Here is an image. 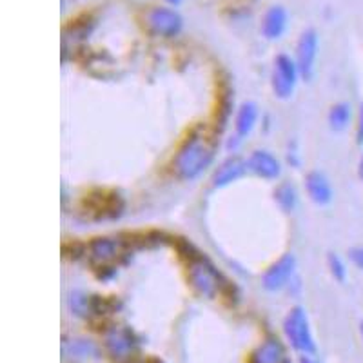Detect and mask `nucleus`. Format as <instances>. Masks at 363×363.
<instances>
[{"instance_id": "1", "label": "nucleus", "mask_w": 363, "mask_h": 363, "mask_svg": "<svg viewBox=\"0 0 363 363\" xmlns=\"http://www.w3.org/2000/svg\"><path fill=\"white\" fill-rule=\"evenodd\" d=\"M214 144L202 135H195L189 138L182 149L178 151L175 160V171L180 178L195 180L213 164Z\"/></svg>"}, {"instance_id": "2", "label": "nucleus", "mask_w": 363, "mask_h": 363, "mask_svg": "<svg viewBox=\"0 0 363 363\" xmlns=\"http://www.w3.org/2000/svg\"><path fill=\"white\" fill-rule=\"evenodd\" d=\"M283 331H285V336L290 345L300 350L302 355H314L316 352L311 324H309L307 314L302 307H295L293 311H289L285 321H283Z\"/></svg>"}, {"instance_id": "3", "label": "nucleus", "mask_w": 363, "mask_h": 363, "mask_svg": "<svg viewBox=\"0 0 363 363\" xmlns=\"http://www.w3.org/2000/svg\"><path fill=\"white\" fill-rule=\"evenodd\" d=\"M189 282L202 296L213 298L222 289V276L209 260L198 257L189 265Z\"/></svg>"}, {"instance_id": "4", "label": "nucleus", "mask_w": 363, "mask_h": 363, "mask_svg": "<svg viewBox=\"0 0 363 363\" xmlns=\"http://www.w3.org/2000/svg\"><path fill=\"white\" fill-rule=\"evenodd\" d=\"M300 69L295 59H290L289 55H278L274 60L273 69V91L278 99H289L293 97L298 84Z\"/></svg>"}, {"instance_id": "5", "label": "nucleus", "mask_w": 363, "mask_h": 363, "mask_svg": "<svg viewBox=\"0 0 363 363\" xmlns=\"http://www.w3.org/2000/svg\"><path fill=\"white\" fill-rule=\"evenodd\" d=\"M106 350L115 362L125 363L138 352V338L129 327H113L106 334Z\"/></svg>"}, {"instance_id": "6", "label": "nucleus", "mask_w": 363, "mask_h": 363, "mask_svg": "<svg viewBox=\"0 0 363 363\" xmlns=\"http://www.w3.org/2000/svg\"><path fill=\"white\" fill-rule=\"evenodd\" d=\"M147 26L156 37L173 39L184 27V18L175 9L154 8L147 13Z\"/></svg>"}, {"instance_id": "7", "label": "nucleus", "mask_w": 363, "mask_h": 363, "mask_svg": "<svg viewBox=\"0 0 363 363\" xmlns=\"http://www.w3.org/2000/svg\"><path fill=\"white\" fill-rule=\"evenodd\" d=\"M318 33L314 30H305L300 35V40L296 44V64H298L300 75L304 78H311L314 73V66H316L318 59Z\"/></svg>"}, {"instance_id": "8", "label": "nucleus", "mask_w": 363, "mask_h": 363, "mask_svg": "<svg viewBox=\"0 0 363 363\" xmlns=\"http://www.w3.org/2000/svg\"><path fill=\"white\" fill-rule=\"evenodd\" d=\"M125 252V244L120 238H94L87 247V257L99 267H106L118 260Z\"/></svg>"}, {"instance_id": "9", "label": "nucleus", "mask_w": 363, "mask_h": 363, "mask_svg": "<svg viewBox=\"0 0 363 363\" xmlns=\"http://www.w3.org/2000/svg\"><path fill=\"white\" fill-rule=\"evenodd\" d=\"M296 271V258L293 254H283L280 260L274 262L269 269L265 271L262 283L267 290H280L289 283Z\"/></svg>"}, {"instance_id": "10", "label": "nucleus", "mask_w": 363, "mask_h": 363, "mask_svg": "<svg viewBox=\"0 0 363 363\" xmlns=\"http://www.w3.org/2000/svg\"><path fill=\"white\" fill-rule=\"evenodd\" d=\"M247 169L264 180H276L282 173V164L269 151H254L247 160Z\"/></svg>"}, {"instance_id": "11", "label": "nucleus", "mask_w": 363, "mask_h": 363, "mask_svg": "<svg viewBox=\"0 0 363 363\" xmlns=\"http://www.w3.org/2000/svg\"><path fill=\"white\" fill-rule=\"evenodd\" d=\"M305 189H307L309 198L318 205L331 204L334 197L329 178L321 171H311L305 176Z\"/></svg>"}, {"instance_id": "12", "label": "nucleus", "mask_w": 363, "mask_h": 363, "mask_svg": "<svg viewBox=\"0 0 363 363\" xmlns=\"http://www.w3.org/2000/svg\"><path fill=\"white\" fill-rule=\"evenodd\" d=\"M251 363H290L287 358L285 347L278 338H269L257 347L252 352Z\"/></svg>"}, {"instance_id": "13", "label": "nucleus", "mask_w": 363, "mask_h": 363, "mask_svg": "<svg viewBox=\"0 0 363 363\" xmlns=\"http://www.w3.org/2000/svg\"><path fill=\"white\" fill-rule=\"evenodd\" d=\"M287 30V11L282 6H273L265 11L262 20V33L265 39L278 40Z\"/></svg>"}, {"instance_id": "14", "label": "nucleus", "mask_w": 363, "mask_h": 363, "mask_svg": "<svg viewBox=\"0 0 363 363\" xmlns=\"http://www.w3.org/2000/svg\"><path fill=\"white\" fill-rule=\"evenodd\" d=\"M69 309L73 311V314L80 318L104 314V298L86 295V293H73L71 298H69Z\"/></svg>"}, {"instance_id": "15", "label": "nucleus", "mask_w": 363, "mask_h": 363, "mask_svg": "<svg viewBox=\"0 0 363 363\" xmlns=\"http://www.w3.org/2000/svg\"><path fill=\"white\" fill-rule=\"evenodd\" d=\"M258 122V107L257 104L245 102L238 109V115L235 120V140L236 144L244 142L254 129Z\"/></svg>"}, {"instance_id": "16", "label": "nucleus", "mask_w": 363, "mask_h": 363, "mask_svg": "<svg viewBox=\"0 0 363 363\" xmlns=\"http://www.w3.org/2000/svg\"><path fill=\"white\" fill-rule=\"evenodd\" d=\"M247 171V162L240 159H229L218 167V171L214 173L213 185L214 187H226V185L233 184L238 178L245 175Z\"/></svg>"}, {"instance_id": "17", "label": "nucleus", "mask_w": 363, "mask_h": 363, "mask_svg": "<svg viewBox=\"0 0 363 363\" xmlns=\"http://www.w3.org/2000/svg\"><path fill=\"white\" fill-rule=\"evenodd\" d=\"M352 120V106L347 102H338L331 107L329 111V125L334 131H343L349 128Z\"/></svg>"}, {"instance_id": "18", "label": "nucleus", "mask_w": 363, "mask_h": 363, "mask_svg": "<svg viewBox=\"0 0 363 363\" xmlns=\"http://www.w3.org/2000/svg\"><path fill=\"white\" fill-rule=\"evenodd\" d=\"M274 200L285 213H293L298 205V192L293 184H282L274 191Z\"/></svg>"}, {"instance_id": "19", "label": "nucleus", "mask_w": 363, "mask_h": 363, "mask_svg": "<svg viewBox=\"0 0 363 363\" xmlns=\"http://www.w3.org/2000/svg\"><path fill=\"white\" fill-rule=\"evenodd\" d=\"M93 343L90 340H71V342H64V356H75V358H86V356L94 355Z\"/></svg>"}, {"instance_id": "20", "label": "nucleus", "mask_w": 363, "mask_h": 363, "mask_svg": "<svg viewBox=\"0 0 363 363\" xmlns=\"http://www.w3.org/2000/svg\"><path fill=\"white\" fill-rule=\"evenodd\" d=\"M327 264H329L331 274L336 278L338 282H345L347 267H345V264H343L342 258L338 257V254H334V252H331L329 258H327Z\"/></svg>"}, {"instance_id": "21", "label": "nucleus", "mask_w": 363, "mask_h": 363, "mask_svg": "<svg viewBox=\"0 0 363 363\" xmlns=\"http://www.w3.org/2000/svg\"><path fill=\"white\" fill-rule=\"evenodd\" d=\"M349 258L352 260V264H355L358 269L363 271V245H358V247L350 249Z\"/></svg>"}, {"instance_id": "22", "label": "nucleus", "mask_w": 363, "mask_h": 363, "mask_svg": "<svg viewBox=\"0 0 363 363\" xmlns=\"http://www.w3.org/2000/svg\"><path fill=\"white\" fill-rule=\"evenodd\" d=\"M356 142L363 145V104L359 106L358 118H356Z\"/></svg>"}, {"instance_id": "23", "label": "nucleus", "mask_w": 363, "mask_h": 363, "mask_svg": "<svg viewBox=\"0 0 363 363\" xmlns=\"http://www.w3.org/2000/svg\"><path fill=\"white\" fill-rule=\"evenodd\" d=\"M300 363H318V362L316 359H312L309 355H304L302 358H300Z\"/></svg>"}, {"instance_id": "24", "label": "nucleus", "mask_w": 363, "mask_h": 363, "mask_svg": "<svg viewBox=\"0 0 363 363\" xmlns=\"http://www.w3.org/2000/svg\"><path fill=\"white\" fill-rule=\"evenodd\" d=\"M358 173H359V178L363 180V154L362 159H359V166H358Z\"/></svg>"}, {"instance_id": "25", "label": "nucleus", "mask_w": 363, "mask_h": 363, "mask_svg": "<svg viewBox=\"0 0 363 363\" xmlns=\"http://www.w3.org/2000/svg\"><path fill=\"white\" fill-rule=\"evenodd\" d=\"M167 2H169V4H173V6H178L182 0H167Z\"/></svg>"}, {"instance_id": "26", "label": "nucleus", "mask_w": 363, "mask_h": 363, "mask_svg": "<svg viewBox=\"0 0 363 363\" xmlns=\"http://www.w3.org/2000/svg\"><path fill=\"white\" fill-rule=\"evenodd\" d=\"M359 333H362V340H363V321H362V325H359Z\"/></svg>"}]
</instances>
